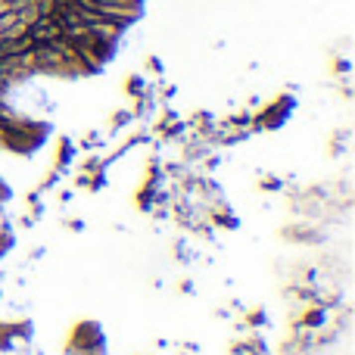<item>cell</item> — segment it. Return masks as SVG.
I'll return each mask as SVG.
<instances>
[{
	"label": "cell",
	"mask_w": 355,
	"mask_h": 355,
	"mask_svg": "<svg viewBox=\"0 0 355 355\" xmlns=\"http://www.w3.org/2000/svg\"><path fill=\"white\" fill-rule=\"evenodd\" d=\"M327 318H330V309H327V305H318V309H312V312H305V315H302V327L318 330V327H324V324H327Z\"/></svg>",
	"instance_id": "obj_1"
},
{
	"label": "cell",
	"mask_w": 355,
	"mask_h": 355,
	"mask_svg": "<svg viewBox=\"0 0 355 355\" xmlns=\"http://www.w3.org/2000/svg\"><path fill=\"white\" fill-rule=\"evenodd\" d=\"M262 187H265V190H280L283 181H277V178H268V181H262Z\"/></svg>",
	"instance_id": "obj_2"
}]
</instances>
